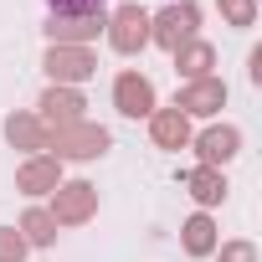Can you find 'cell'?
I'll use <instances>...</instances> for the list:
<instances>
[{
    "label": "cell",
    "instance_id": "obj_16",
    "mask_svg": "<svg viewBox=\"0 0 262 262\" xmlns=\"http://www.w3.org/2000/svg\"><path fill=\"white\" fill-rule=\"evenodd\" d=\"M180 231H185V252H190V257H206V252H216V221H211L206 211H195V216H190Z\"/></svg>",
    "mask_w": 262,
    "mask_h": 262
},
{
    "label": "cell",
    "instance_id": "obj_17",
    "mask_svg": "<svg viewBox=\"0 0 262 262\" xmlns=\"http://www.w3.org/2000/svg\"><path fill=\"white\" fill-rule=\"evenodd\" d=\"M21 236H26V247H52V242H57V221H52V211L31 206V211L21 216Z\"/></svg>",
    "mask_w": 262,
    "mask_h": 262
},
{
    "label": "cell",
    "instance_id": "obj_2",
    "mask_svg": "<svg viewBox=\"0 0 262 262\" xmlns=\"http://www.w3.org/2000/svg\"><path fill=\"white\" fill-rule=\"evenodd\" d=\"M195 26H201V11L190 6V0H180V6L149 16V41L165 47V52H175V47H185V41L195 36Z\"/></svg>",
    "mask_w": 262,
    "mask_h": 262
},
{
    "label": "cell",
    "instance_id": "obj_21",
    "mask_svg": "<svg viewBox=\"0 0 262 262\" xmlns=\"http://www.w3.org/2000/svg\"><path fill=\"white\" fill-rule=\"evenodd\" d=\"M221 262H257V247L252 242H226L221 247Z\"/></svg>",
    "mask_w": 262,
    "mask_h": 262
},
{
    "label": "cell",
    "instance_id": "obj_10",
    "mask_svg": "<svg viewBox=\"0 0 262 262\" xmlns=\"http://www.w3.org/2000/svg\"><path fill=\"white\" fill-rule=\"evenodd\" d=\"M149 139H155L160 149H185V144H190V118H185L180 108H155V113H149Z\"/></svg>",
    "mask_w": 262,
    "mask_h": 262
},
{
    "label": "cell",
    "instance_id": "obj_6",
    "mask_svg": "<svg viewBox=\"0 0 262 262\" xmlns=\"http://www.w3.org/2000/svg\"><path fill=\"white\" fill-rule=\"evenodd\" d=\"M221 103H226V82L221 77H195V82H185L180 88V98H175V108L190 118H211V113H221Z\"/></svg>",
    "mask_w": 262,
    "mask_h": 262
},
{
    "label": "cell",
    "instance_id": "obj_7",
    "mask_svg": "<svg viewBox=\"0 0 262 262\" xmlns=\"http://www.w3.org/2000/svg\"><path fill=\"white\" fill-rule=\"evenodd\" d=\"M113 103H118V113H128V118H144V113H155V82H149L144 72H118Z\"/></svg>",
    "mask_w": 262,
    "mask_h": 262
},
{
    "label": "cell",
    "instance_id": "obj_18",
    "mask_svg": "<svg viewBox=\"0 0 262 262\" xmlns=\"http://www.w3.org/2000/svg\"><path fill=\"white\" fill-rule=\"evenodd\" d=\"M0 262H26V236L16 226H0Z\"/></svg>",
    "mask_w": 262,
    "mask_h": 262
},
{
    "label": "cell",
    "instance_id": "obj_13",
    "mask_svg": "<svg viewBox=\"0 0 262 262\" xmlns=\"http://www.w3.org/2000/svg\"><path fill=\"white\" fill-rule=\"evenodd\" d=\"M6 139H11L16 149H47L52 128H47L36 113H11V118H6Z\"/></svg>",
    "mask_w": 262,
    "mask_h": 262
},
{
    "label": "cell",
    "instance_id": "obj_8",
    "mask_svg": "<svg viewBox=\"0 0 262 262\" xmlns=\"http://www.w3.org/2000/svg\"><path fill=\"white\" fill-rule=\"evenodd\" d=\"M82 108H88V103H82V93H77V88H57V82H52V88L41 93V123H47V128L82 123Z\"/></svg>",
    "mask_w": 262,
    "mask_h": 262
},
{
    "label": "cell",
    "instance_id": "obj_20",
    "mask_svg": "<svg viewBox=\"0 0 262 262\" xmlns=\"http://www.w3.org/2000/svg\"><path fill=\"white\" fill-rule=\"evenodd\" d=\"M52 16H98L103 11V0H47Z\"/></svg>",
    "mask_w": 262,
    "mask_h": 262
},
{
    "label": "cell",
    "instance_id": "obj_9",
    "mask_svg": "<svg viewBox=\"0 0 262 262\" xmlns=\"http://www.w3.org/2000/svg\"><path fill=\"white\" fill-rule=\"evenodd\" d=\"M103 26H108L103 11H98V16H52L47 36H52V47H82V41H93Z\"/></svg>",
    "mask_w": 262,
    "mask_h": 262
},
{
    "label": "cell",
    "instance_id": "obj_15",
    "mask_svg": "<svg viewBox=\"0 0 262 262\" xmlns=\"http://www.w3.org/2000/svg\"><path fill=\"white\" fill-rule=\"evenodd\" d=\"M185 190H190L201 206H221V201H226V175L211 170V165H201V170L185 175Z\"/></svg>",
    "mask_w": 262,
    "mask_h": 262
},
{
    "label": "cell",
    "instance_id": "obj_4",
    "mask_svg": "<svg viewBox=\"0 0 262 262\" xmlns=\"http://www.w3.org/2000/svg\"><path fill=\"white\" fill-rule=\"evenodd\" d=\"M93 211H98V185L67 180V185L52 190V221H57V226H82Z\"/></svg>",
    "mask_w": 262,
    "mask_h": 262
},
{
    "label": "cell",
    "instance_id": "obj_12",
    "mask_svg": "<svg viewBox=\"0 0 262 262\" xmlns=\"http://www.w3.org/2000/svg\"><path fill=\"white\" fill-rule=\"evenodd\" d=\"M195 149H201V165H211V170H221L236 149H242V134L231 123H216V128H206V134L195 139Z\"/></svg>",
    "mask_w": 262,
    "mask_h": 262
},
{
    "label": "cell",
    "instance_id": "obj_1",
    "mask_svg": "<svg viewBox=\"0 0 262 262\" xmlns=\"http://www.w3.org/2000/svg\"><path fill=\"white\" fill-rule=\"evenodd\" d=\"M108 47L113 52H123V57H134V52H144L149 47V11L139 6V0H128V6H118L113 16H108Z\"/></svg>",
    "mask_w": 262,
    "mask_h": 262
},
{
    "label": "cell",
    "instance_id": "obj_11",
    "mask_svg": "<svg viewBox=\"0 0 262 262\" xmlns=\"http://www.w3.org/2000/svg\"><path fill=\"white\" fill-rule=\"evenodd\" d=\"M16 185H21L26 195H47V190L62 185V165H57L52 155H31V160L16 170Z\"/></svg>",
    "mask_w": 262,
    "mask_h": 262
},
{
    "label": "cell",
    "instance_id": "obj_3",
    "mask_svg": "<svg viewBox=\"0 0 262 262\" xmlns=\"http://www.w3.org/2000/svg\"><path fill=\"white\" fill-rule=\"evenodd\" d=\"M47 149H57V160H93L108 149V128L98 123H67V128H52Z\"/></svg>",
    "mask_w": 262,
    "mask_h": 262
},
{
    "label": "cell",
    "instance_id": "obj_19",
    "mask_svg": "<svg viewBox=\"0 0 262 262\" xmlns=\"http://www.w3.org/2000/svg\"><path fill=\"white\" fill-rule=\"evenodd\" d=\"M221 16L231 26H252L257 21V0H221Z\"/></svg>",
    "mask_w": 262,
    "mask_h": 262
},
{
    "label": "cell",
    "instance_id": "obj_14",
    "mask_svg": "<svg viewBox=\"0 0 262 262\" xmlns=\"http://www.w3.org/2000/svg\"><path fill=\"white\" fill-rule=\"evenodd\" d=\"M175 67H180V72H185L190 82H195V77H211V67H216V47H211V41H195V36H190L185 47H175Z\"/></svg>",
    "mask_w": 262,
    "mask_h": 262
},
{
    "label": "cell",
    "instance_id": "obj_5",
    "mask_svg": "<svg viewBox=\"0 0 262 262\" xmlns=\"http://www.w3.org/2000/svg\"><path fill=\"white\" fill-rule=\"evenodd\" d=\"M47 72H52V82H57V88H72V82L93 77V72H98V62H93V52H88V47H52V52H47Z\"/></svg>",
    "mask_w": 262,
    "mask_h": 262
}]
</instances>
